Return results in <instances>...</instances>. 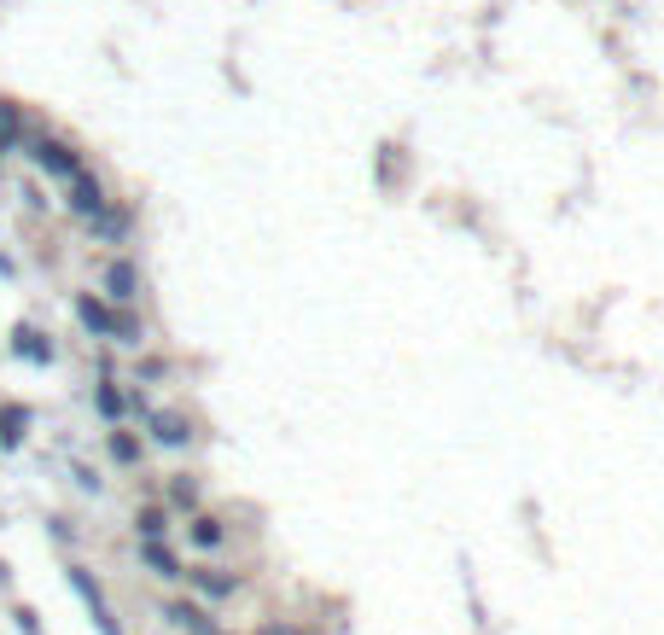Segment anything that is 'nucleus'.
Listing matches in <instances>:
<instances>
[{
	"label": "nucleus",
	"mask_w": 664,
	"mask_h": 635,
	"mask_svg": "<svg viewBox=\"0 0 664 635\" xmlns=\"http://www.w3.org/2000/svg\"><path fill=\"white\" fill-rule=\"evenodd\" d=\"M65 577H70V589L82 595V606H88V618L100 624V635H123V630H117V618H111V606H105V595H100V583H94V577H88L82 566H70Z\"/></svg>",
	"instance_id": "1"
},
{
	"label": "nucleus",
	"mask_w": 664,
	"mask_h": 635,
	"mask_svg": "<svg viewBox=\"0 0 664 635\" xmlns=\"http://www.w3.org/2000/svg\"><path fill=\"white\" fill-rule=\"evenodd\" d=\"M30 158H35L41 169H47V175H59V181H76V175H82V158L70 152L65 140H35Z\"/></svg>",
	"instance_id": "2"
},
{
	"label": "nucleus",
	"mask_w": 664,
	"mask_h": 635,
	"mask_svg": "<svg viewBox=\"0 0 664 635\" xmlns=\"http://www.w3.org/2000/svg\"><path fill=\"white\" fill-rule=\"evenodd\" d=\"M70 210H76V216H88V222H94V216L105 210V193H100V181H94L88 169L70 181Z\"/></svg>",
	"instance_id": "3"
},
{
	"label": "nucleus",
	"mask_w": 664,
	"mask_h": 635,
	"mask_svg": "<svg viewBox=\"0 0 664 635\" xmlns=\"http://www.w3.org/2000/svg\"><path fill=\"white\" fill-rule=\"evenodd\" d=\"M76 315H82V327H88V333L117 338V315H111V309H105L100 298H76Z\"/></svg>",
	"instance_id": "4"
},
{
	"label": "nucleus",
	"mask_w": 664,
	"mask_h": 635,
	"mask_svg": "<svg viewBox=\"0 0 664 635\" xmlns=\"http://www.w3.org/2000/svg\"><path fill=\"white\" fill-rule=\"evenodd\" d=\"M134 286H140L134 263H111V268H105V298H111V303H134Z\"/></svg>",
	"instance_id": "5"
},
{
	"label": "nucleus",
	"mask_w": 664,
	"mask_h": 635,
	"mask_svg": "<svg viewBox=\"0 0 664 635\" xmlns=\"http://www.w3.org/2000/svg\"><path fill=\"white\" fill-rule=\"evenodd\" d=\"M187 420H181V414H152V443H164V449H181V443H187Z\"/></svg>",
	"instance_id": "6"
},
{
	"label": "nucleus",
	"mask_w": 664,
	"mask_h": 635,
	"mask_svg": "<svg viewBox=\"0 0 664 635\" xmlns=\"http://www.w3.org/2000/svg\"><path fill=\"white\" fill-rule=\"evenodd\" d=\"M24 426H30V408H18V402H12V408H0V443H6V449H18V443H24Z\"/></svg>",
	"instance_id": "7"
},
{
	"label": "nucleus",
	"mask_w": 664,
	"mask_h": 635,
	"mask_svg": "<svg viewBox=\"0 0 664 635\" xmlns=\"http://www.w3.org/2000/svg\"><path fill=\"white\" fill-rule=\"evenodd\" d=\"M12 350H18V356H30V362H53V344L35 333V327H18V333H12Z\"/></svg>",
	"instance_id": "8"
},
{
	"label": "nucleus",
	"mask_w": 664,
	"mask_h": 635,
	"mask_svg": "<svg viewBox=\"0 0 664 635\" xmlns=\"http://www.w3.org/2000/svg\"><path fill=\"white\" fill-rule=\"evenodd\" d=\"M164 618H169V624H187L193 635H216V630H210V618H204L199 606H187V601H175V606L164 612Z\"/></svg>",
	"instance_id": "9"
},
{
	"label": "nucleus",
	"mask_w": 664,
	"mask_h": 635,
	"mask_svg": "<svg viewBox=\"0 0 664 635\" xmlns=\"http://www.w3.org/2000/svg\"><path fill=\"white\" fill-rule=\"evenodd\" d=\"M146 566L158 571V577H181V560L169 554L164 542H146Z\"/></svg>",
	"instance_id": "10"
},
{
	"label": "nucleus",
	"mask_w": 664,
	"mask_h": 635,
	"mask_svg": "<svg viewBox=\"0 0 664 635\" xmlns=\"http://www.w3.org/2000/svg\"><path fill=\"white\" fill-rule=\"evenodd\" d=\"M94 402H100L105 420H123V414H129V397H123V391H111V385H100V397H94Z\"/></svg>",
	"instance_id": "11"
},
{
	"label": "nucleus",
	"mask_w": 664,
	"mask_h": 635,
	"mask_svg": "<svg viewBox=\"0 0 664 635\" xmlns=\"http://www.w3.org/2000/svg\"><path fill=\"white\" fill-rule=\"evenodd\" d=\"M193 542H199V548H216V542H222V519L199 513V519H193Z\"/></svg>",
	"instance_id": "12"
},
{
	"label": "nucleus",
	"mask_w": 664,
	"mask_h": 635,
	"mask_svg": "<svg viewBox=\"0 0 664 635\" xmlns=\"http://www.w3.org/2000/svg\"><path fill=\"white\" fill-rule=\"evenodd\" d=\"M111 461H123V467H134V461H140V443H134L129 432H111Z\"/></svg>",
	"instance_id": "13"
},
{
	"label": "nucleus",
	"mask_w": 664,
	"mask_h": 635,
	"mask_svg": "<svg viewBox=\"0 0 664 635\" xmlns=\"http://www.w3.org/2000/svg\"><path fill=\"white\" fill-rule=\"evenodd\" d=\"M199 589L210 595V601H222V595H233V577H222V571H199Z\"/></svg>",
	"instance_id": "14"
},
{
	"label": "nucleus",
	"mask_w": 664,
	"mask_h": 635,
	"mask_svg": "<svg viewBox=\"0 0 664 635\" xmlns=\"http://www.w3.org/2000/svg\"><path fill=\"white\" fill-rule=\"evenodd\" d=\"M164 525H169V513H158V507H146V513H140V536H146V542H158Z\"/></svg>",
	"instance_id": "15"
},
{
	"label": "nucleus",
	"mask_w": 664,
	"mask_h": 635,
	"mask_svg": "<svg viewBox=\"0 0 664 635\" xmlns=\"http://www.w3.org/2000/svg\"><path fill=\"white\" fill-rule=\"evenodd\" d=\"M18 140V105H0V146Z\"/></svg>",
	"instance_id": "16"
},
{
	"label": "nucleus",
	"mask_w": 664,
	"mask_h": 635,
	"mask_svg": "<svg viewBox=\"0 0 664 635\" xmlns=\"http://www.w3.org/2000/svg\"><path fill=\"white\" fill-rule=\"evenodd\" d=\"M263 635H303V630H292V624H268Z\"/></svg>",
	"instance_id": "17"
}]
</instances>
